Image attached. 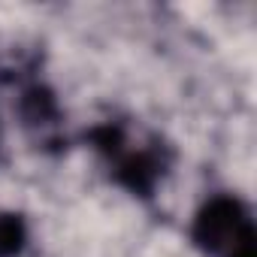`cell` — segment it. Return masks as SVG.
Listing matches in <instances>:
<instances>
[{
    "label": "cell",
    "mask_w": 257,
    "mask_h": 257,
    "mask_svg": "<svg viewBox=\"0 0 257 257\" xmlns=\"http://www.w3.org/2000/svg\"><path fill=\"white\" fill-rule=\"evenodd\" d=\"M194 239L209 257H257L254 221L236 197H215L194 224Z\"/></svg>",
    "instance_id": "cell-1"
},
{
    "label": "cell",
    "mask_w": 257,
    "mask_h": 257,
    "mask_svg": "<svg viewBox=\"0 0 257 257\" xmlns=\"http://www.w3.org/2000/svg\"><path fill=\"white\" fill-rule=\"evenodd\" d=\"M25 245V224L13 212H0V257H10Z\"/></svg>",
    "instance_id": "cell-2"
}]
</instances>
